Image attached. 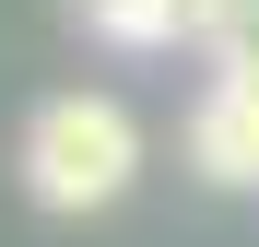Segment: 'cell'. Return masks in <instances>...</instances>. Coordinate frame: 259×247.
<instances>
[{
    "label": "cell",
    "mask_w": 259,
    "mask_h": 247,
    "mask_svg": "<svg viewBox=\"0 0 259 247\" xmlns=\"http://www.w3.org/2000/svg\"><path fill=\"white\" fill-rule=\"evenodd\" d=\"M106 47H177V35H212V0H71Z\"/></svg>",
    "instance_id": "3957f363"
},
{
    "label": "cell",
    "mask_w": 259,
    "mask_h": 247,
    "mask_svg": "<svg viewBox=\"0 0 259 247\" xmlns=\"http://www.w3.org/2000/svg\"><path fill=\"white\" fill-rule=\"evenodd\" d=\"M189 165L212 188H259V82H200L189 106Z\"/></svg>",
    "instance_id": "7a4b0ae2"
},
{
    "label": "cell",
    "mask_w": 259,
    "mask_h": 247,
    "mask_svg": "<svg viewBox=\"0 0 259 247\" xmlns=\"http://www.w3.org/2000/svg\"><path fill=\"white\" fill-rule=\"evenodd\" d=\"M212 82H259V0H212Z\"/></svg>",
    "instance_id": "277c9868"
},
{
    "label": "cell",
    "mask_w": 259,
    "mask_h": 247,
    "mask_svg": "<svg viewBox=\"0 0 259 247\" xmlns=\"http://www.w3.org/2000/svg\"><path fill=\"white\" fill-rule=\"evenodd\" d=\"M24 200L35 212H106V200L142 177V118L118 94H48L24 118Z\"/></svg>",
    "instance_id": "6da1fadb"
}]
</instances>
